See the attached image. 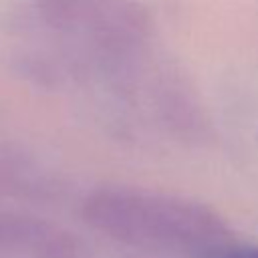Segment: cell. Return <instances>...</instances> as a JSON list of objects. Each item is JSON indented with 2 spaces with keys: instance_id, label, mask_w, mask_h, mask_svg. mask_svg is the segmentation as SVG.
I'll use <instances>...</instances> for the list:
<instances>
[{
  "instance_id": "1",
  "label": "cell",
  "mask_w": 258,
  "mask_h": 258,
  "mask_svg": "<svg viewBox=\"0 0 258 258\" xmlns=\"http://www.w3.org/2000/svg\"><path fill=\"white\" fill-rule=\"evenodd\" d=\"M81 214L93 230L119 244L181 258H206L234 238L226 220L206 204L127 185L91 191Z\"/></svg>"
},
{
  "instance_id": "2",
  "label": "cell",
  "mask_w": 258,
  "mask_h": 258,
  "mask_svg": "<svg viewBox=\"0 0 258 258\" xmlns=\"http://www.w3.org/2000/svg\"><path fill=\"white\" fill-rule=\"evenodd\" d=\"M0 254L20 258H85L83 242L44 218L0 212Z\"/></svg>"
},
{
  "instance_id": "3",
  "label": "cell",
  "mask_w": 258,
  "mask_h": 258,
  "mask_svg": "<svg viewBox=\"0 0 258 258\" xmlns=\"http://www.w3.org/2000/svg\"><path fill=\"white\" fill-rule=\"evenodd\" d=\"M151 105L159 123L177 139L200 143L210 133L208 115L198 95L177 73L165 71L151 85Z\"/></svg>"
},
{
  "instance_id": "4",
  "label": "cell",
  "mask_w": 258,
  "mask_h": 258,
  "mask_svg": "<svg viewBox=\"0 0 258 258\" xmlns=\"http://www.w3.org/2000/svg\"><path fill=\"white\" fill-rule=\"evenodd\" d=\"M105 2L107 0H32L34 12L44 28L71 36H81Z\"/></svg>"
},
{
  "instance_id": "5",
  "label": "cell",
  "mask_w": 258,
  "mask_h": 258,
  "mask_svg": "<svg viewBox=\"0 0 258 258\" xmlns=\"http://www.w3.org/2000/svg\"><path fill=\"white\" fill-rule=\"evenodd\" d=\"M206 258H258V242L230 238L206 254Z\"/></svg>"
}]
</instances>
